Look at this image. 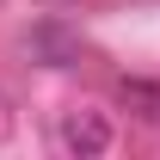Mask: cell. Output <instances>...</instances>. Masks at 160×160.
<instances>
[{
    "mask_svg": "<svg viewBox=\"0 0 160 160\" xmlns=\"http://www.w3.org/2000/svg\"><path fill=\"white\" fill-rule=\"evenodd\" d=\"M123 105L142 123H160V86H148V80H123Z\"/></svg>",
    "mask_w": 160,
    "mask_h": 160,
    "instance_id": "cell-3",
    "label": "cell"
},
{
    "mask_svg": "<svg viewBox=\"0 0 160 160\" xmlns=\"http://www.w3.org/2000/svg\"><path fill=\"white\" fill-rule=\"evenodd\" d=\"M31 49H37V56H49V68H68V62H74V43L62 37L56 25H37V31H31Z\"/></svg>",
    "mask_w": 160,
    "mask_h": 160,
    "instance_id": "cell-2",
    "label": "cell"
},
{
    "mask_svg": "<svg viewBox=\"0 0 160 160\" xmlns=\"http://www.w3.org/2000/svg\"><path fill=\"white\" fill-rule=\"evenodd\" d=\"M62 148L80 154V160L111 154V123H105V111H68V117H62Z\"/></svg>",
    "mask_w": 160,
    "mask_h": 160,
    "instance_id": "cell-1",
    "label": "cell"
}]
</instances>
